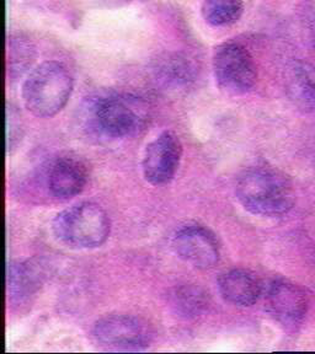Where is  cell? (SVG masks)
I'll list each match as a JSON object with an SVG mask.
<instances>
[{"mask_svg": "<svg viewBox=\"0 0 315 354\" xmlns=\"http://www.w3.org/2000/svg\"><path fill=\"white\" fill-rule=\"evenodd\" d=\"M207 294L199 287L183 286L177 288L172 295V308L185 319L199 315L207 305Z\"/></svg>", "mask_w": 315, "mask_h": 354, "instance_id": "5bb4252c", "label": "cell"}, {"mask_svg": "<svg viewBox=\"0 0 315 354\" xmlns=\"http://www.w3.org/2000/svg\"><path fill=\"white\" fill-rule=\"evenodd\" d=\"M244 12L242 0H205L201 14L210 26L223 28L239 21Z\"/></svg>", "mask_w": 315, "mask_h": 354, "instance_id": "4fadbf2b", "label": "cell"}, {"mask_svg": "<svg viewBox=\"0 0 315 354\" xmlns=\"http://www.w3.org/2000/svg\"><path fill=\"white\" fill-rule=\"evenodd\" d=\"M175 254L188 265L208 270L218 263L221 248L216 235L208 227L191 224L177 230L172 239Z\"/></svg>", "mask_w": 315, "mask_h": 354, "instance_id": "ba28073f", "label": "cell"}, {"mask_svg": "<svg viewBox=\"0 0 315 354\" xmlns=\"http://www.w3.org/2000/svg\"><path fill=\"white\" fill-rule=\"evenodd\" d=\"M288 97L298 110H315V66L307 62H296L286 75Z\"/></svg>", "mask_w": 315, "mask_h": 354, "instance_id": "7c38bea8", "label": "cell"}, {"mask_svg": "<svg viewBox=\"0 0 315 354\" xmlns=\"http://www.w3.org/2000/svg\"><path fill=\"white\" fill-rule=\"evenodd\" d=\"M95 342L107 351H143L153 339V331L145 321L132 315L101 317L93 326Z\"/></svg>", "mask_w": 315, "mask_h": 354, "instance_id": "8992f818", "label": "cell"}, {"mask_svg": "<svg viewBox=\"0 0 315 354\" xmlns=\"http://www.w3.org/2000/svg\"><path fill=\"white\" fill-rule=\"evenodd\" d=\"M22 136L21 116L17 107L6 104V151L8 154L15 149Z\"/></svg>", "mask_w": 315, "mask_h": 354, "instance_id": "e0dca14e", "label": "cell"}, {"mask_svg": "<svg viewBox=\"0 0 315 354\" xmlns=\"http://www.w3.org/2000/svg\"><path fill=\"white\" fill-rule=\"evenodd\" d=\"M33 58L35 47L28 37L21 35L11 37L8 50V71L10 77H21L22 73L33 64Z\"/></svg>", "mask_w": 315, "mask_h": 354, "instance_id": "9a60e30c", "label": "cell"}, {"mask_svg": "<svg viewBox=\"0 0 315 354\" xmlns=\"http://www.w3.org/2000/svg\"><path fill=\"white\" fill-rule=\"evenodd\" d=\"M88 183V171L83 161L72 156L60 158L51 165L47 187L57 199L66 201L83 192Z\"/></svg>", "mask_w": 315, "mask_h": 354, "instance_id": "30bf717a", "label": "cell"}, {"mask_svg": "<svg viewBox=\"0 0 315 354\" xmlns=\"http://www.w3.org/2000/svg\"><path fill=\"white\" fill-rule=\"evenodd\" d=\"M218 289L227 303L242 308L254 305L262 293L259 278L244 268H233L221 274Z\"/></svg>", "mask_w": 315, "mask_h": 354, "instance_id": "8fae6325", "label": "cell"}, {"mask_svg": "<svg viewBox=\"0 0 315 354\" xmlns=\"http://www.w3.org/2000/svg\"><path fill=\"white\" fill-rule=\"evenodd\" d=\"M73 77L64 64L47 61L31 71L22 85V101L33 116L51 118L66 107Z\"/></svg>", "mask_w": 315, "mask_h": 354, "instance_id": "7a4b0ae2", "label": "cell"}, {"mask_svg": "<svg viewBox=\"0 0 315 354\" xmlns=\"http://www.w3.org/2000/svg\"><path fill=\"white\" fill-rule=\"evenodd\" d=\"M8 283L10 295L17 298H24L36 290L39 284V274L28 263L19 262L9 266Z\"/></svg>", "mask_w": 315, "mask_h": 354, "instance_id": "2e32d148", "label": "cell"}, {"mask_svg": "<svg viewBox=\"0 0 315 354\" xmlns=\"http://www.w3.org/2000/svg\"><path fill=\"white\" fill-rule=\"evenodd\" d=\"M91 122L107 137L123 138L142 127L143 106L129 96L107 95L99 97L91 106Z\"/></svg>", "mask_w": 315, "mask_h": 354, "instance_id": "5b68a950", "label": "cell"}, {"mask_svg": "<svg viewBox=\"0 0 315 354\" xmlns=\"http://www.w3.org/2000/svg\"><path fill=\"white\" fill-rule=\"evenodd\" d=\"M235 194L254 216H281L292 209L294 192L282 174L266 166L250 167L239 176Z\"/></svg>", "mask_w": 315, "mask_h": 354, "instance_id": "6da1fadb", "label": "cell"}, {"mask_svg": "<svg viewBox=\"0 0 315 354\" xmlns=\"http://www.w3.org/2000/svg\"><path fill=\"white\" fill-rule=\"evenodd\" d=\"M267 310L272 317L286 328H296L305 320L308 297L296 283L277 278L267 288Z\"/></svg>", "mask_w": 315, "mask_h": 354, "instance_id": "9c48e42d", "label": "cell"}, {"mask_svg": "<svg viewBox=\"0 0 315 354\" xmlns=\"http://www.w3.org/2000/svg\"><path fill=\"white\" fill-rule=\"evenodd\" d=\"M110 219L99 205L82 202L62 210L52 221V232L60 243L72 249H96L110 235Z\"/></svg>", "mask_w": 315, "mask_h": 354, "instance_id": "3957f363", "label": "cell"}, {"mask_svg": "<svg viewBox=\"0 0 315 354\" xmlns=\"http://www.w3.org/2000/svg\"><path fill=\"white\" fill-rule=\"evenodd\" d=\"M183 158V144L170 131L159 134L144 151L142 170L147 183L163 186L174 180Z\"/></svg>", "mask_w": 315, "mask_h": 354, "instance_id": "52a82bcc", "label": "cell"}, {"mask_svg": "<svg viewBox=\"0 0 315 354\" xmlns=\"http://www.w3.org/2000/svg\"><path fill=\"white\" fill-rule=\"evenodd\" d=\"M213 73L216 83L228 95H244L254 88L258 71L253 55L242 44L226 42L213 53Z\"/></svg>", "mask_w": 315, "mask_h": 354, "instance_id": "277c9868", "label": "cell"}]
</instances>
